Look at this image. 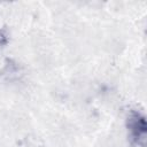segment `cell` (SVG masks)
I'll list each match as a JSON object with an SVG mask.
<instances>
[{
	"instance_id": "cell-1",
	"label": "cell",
	"mask_w": 147,
	"mask_h": 147,
	"mask_svg": "<svg viewBox=\"0 0 147 147\" xmlns=\"http://www.w3.org/2000/svg\"><path fill=\"white\" fill-rule=\"evenodd\" d=\"M145 129H146L145 121H144L142 117L139 116V114L136 115L133 118H131V121H130V130L132 132L133 139H136L138 144H139L140 139H141V142L145 144V132H146Z\"/></svg>"
}]
</instances>
